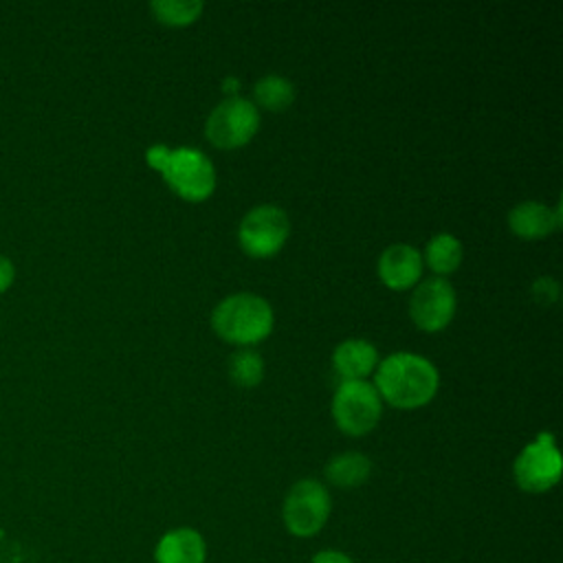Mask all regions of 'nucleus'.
Listing matches in <instances>:
<instances>
[{
    "label": "nucleus",
    "mask_w": 563,
    "mask_h": 563,
    "mask_svg": "<svg viewBox=\"0 0 563 563\" xmlns=\"http://www.w3.org/2000/svg\"><path fill=\"white\" fill-rule=\"evenodd\" d=\"M424 262L438 277L453 273L462 262V242L451 233H435L424 246Z\"/></svg>",
    "instance_id": "obj_15"
},
{
    "label": "nucleus",
    "mask_w": 563,
    "mask_h": 563,
    "mask_svg": "<svg viewBox=\"0 0 563 563\" xmlns=\"http://www.w3.org/2000/svg\"><path fill=\"white\" fill-rule=\"evenodd\" d=\"M260 125V110L253 101L231 95L222 99L207 117L205 134L216 147H240L251 141Z\"/></svg>",
    "instance_id": "obj_6"
},
{
    "label": "nucleus",
    "mask_w": 563,
    "mask_h": 563,
    "mask_svg": "<svg viewBox=\"0 0 563 563\" xmlns=\"http://www.w3.org/2000/svg\"><path fill=\"white\" fill-rule=\"evenodd\" d=\"M515 482L526 493H545L561 477V453L550 433L526 444L512 464Z\"/></svg>",
    "instance_id": "obj_8"
},
{
    "label": "nucleus",
    "mask_w": 563,
    "mask_h": 563,
    "mask_svg": "<svg viewBox=\"0 0 563 563\" xmlns=\"http://www.w3.org/2000/svg\"><path fill=\"white\" fill-rule=\"evenodd\" d=\"M147 163L156 167L167 185L185 200H205L216 187L213 163L200 150L154 145L147 150Z\"/></svg>",
    "instance_id": "obj_3"
},
{
    "label": "nucleus",
    "mask_w": 563,
    "mask_h": 563,
    "mask_svg": "<svg viewBox=\"0 0 563 563\" xmlns=\"http://www.w3.org/2000/svg\"><path fill=\"white\" fill-rule=\"evenodd\" d=\"M332 510V499L328 488L317 479H299L290 486L282 517L290 534L308 539L314 537L328 521Z\"/></svg>",
    "instance_id": "obj_4"
},
{
    "label": "nucleus",
    "mask_w": 563,
    "mask_h": 563,
    "mask_svg": "<svg viewBox=\"0 0 563 563\" xmlns=\"http://www.w3.org/2000/svg\"><path fill=\"white\" fill-rule=\"evenodd\" d=\"M372 473V460L361 451H345L325 464V479L339 488L361 486Z\"/></svg>",
    "instance_id": "obj_14"
},
{
    "label": "nucleus",
    "mask_w": 563,
    "mask_h": 563,
    "mask_svg": "<svg viewBox=\"0 0 563 563\" xmlns=\"http://www.w3.org/2000/svg\"><path fill=\"white\" fill-rule=\"evenodd\" d=\"M253 95L257 106L266 110H286L295 99V86L290 79L271 73L255 81Z\"/></svg>",
    "instance_id": "obj_16"
},
{
    "label": "nucleus",
    "mask_w": 563,
    "mask_h": 563,
    "mask_svg": "<svg viewBox=\"0 0 563 563\" xmlns=\"http://www.w3.org/2000/svg\"><path fill=\"white\" fill-rule=\"evenodd\" d=\"M561 224L559 205L552 209L537 200H523L515 205L508 213V227L515 235L526 240H537L552 233Z\"/></svg>",
    "instance_id": "obj_11"
},
{
    "label": "nucleus",
    "mask_w": 563,
    "mask_h": 563,
    "mask_svg": "<svg viewBox=\"0 0 563 563\" xmlns=\"http://www.w3.org/2000/svg\"><path fill=\"white\" fill-rule=\"evenodd\" d=\"M207 543L194 528H174L161 537L154 550L156 563H205Z\"/></svg>",
    "instance_id": "obj_12"
},
{
    "label": "nucleus",
    "mask_w": 563,
    "mask_h": 563,
    "mask_svg": "<svg viewBox=\"0 0 563 563\" xmlns=\"http://www.w3.org/2000/svg\"><path fill=\"white\" fill-rule=\"evenodd\" d=\"M150 9L158 22H165L169 26H183L194 22L200 15L202 2L200 0H152Z\"/></svg>",
    "instance_id": "obj_18"
},
{
    "label": "nucleus",
    "mask_w": 563,
    "mask_h": 563,
    "mask_svg": "<svg viewBox=\"0 0 563 563\" xmlns=\"http://www.w3.org/2000/svg\"><path fill=\"white\" fill-rule=\"evenodd\" d=\"M310 563H354L352 556H347L345 552L341 550H319Z\"/></svg>",
    "instance_id": "obj_19"
},
{
    "label": "nucleus",
    "mask_w": 563,
    "mask_h": 563,
    "mask_svg": "<svg viewBox=\"0 0 563 563\" xmlns=\"http://www.w3.org/2000/svg\"><path fill=\"white\" fill-rule=\"evenodd\" d=\"M211 325L220 339L249 347L271 334L273 308L255 292H233L213 308Z\"/></svg>",
    "instance_id": "obj_2"
},
{
    "label": "nucleus",
    "mask_w": 563,
    "mask_h": 563,
    "mask_svg": "<svg viewBox=\"0 0 563 563\" xmlns=\"http://www.w3.org/2000/svg\"><path fill=\"white\" fill-rule=\"evenodd\" d=\"M455 312V290L444 277H427L416 284L409 299V314L420 330H442Z\"/></svg>",
    "instance_id": "obj_9"
},
{
    "label": "nucleus",
    "mask_w": 563,
    "mask_h": 563,
    "mask_svg": "<svg viewBox=\"0 0 563 563\" xmlns=\"http://www.w3.org/2000/svg\"><path fill=\"white\" fill-rule=\"evenodd\" d=\"M290 231L288 216L277 205H257L244 213L238 227V240L244 253L251 257L275 255Z\"/></svg>",
    "instance_id": "obj_7"
},
{
    "label": "nucleus",
    "mask_w": 563,
    "mask_h": 563,
    "mask_svg": "<svg viewBox=\"0 0 563 563\" xmlns=\"http://www.w3.org/2000/svg\"><path fill=\"white\" fill-rule=\"evenodd\" d=\"M383 398L367 380H341L332 396V418L347 435L372 431L380 418Z\"/></svg>",
    "instance_id": "obj_5"
},
{
    "label": "nucleus",
    "mask_w": 563,
    "mask_h": 563,
    "mask_svg": "<svg viewBox=\"0 0 563 563\" xmlns=\"http://www.w3.org/2000/svg\"><path fill=\"white\" fill-rule=\"evenodd\" d=\"M378 352L365 339H345L334 347L332 365L341 380H365L376 367Z\"/></svg>",
    "instance_id": "obj_13"
},
{
    "label": "nucleus",
    "mask_w": 563,
    "mask_h": 563,
    "mask_svg": "<svg viewBox=\"0 0 563 563\" xmlns=\"http://www.w3.org/2000/svg\"><path fill=\"white\" fill-rule=\"evenodd\" d=\"M13 277H15L13 262L9 257L0 255V292H4L13 284Z\"/></svg>",
    "instance_id": "obj_20"
},
{
    "label": "nucleus",
    "mask_w": 563,
    "mask_h": 563,
    "mask_svg": "<svg viewBox=\"0 0 563 563\" xmlns=\"http://www.w3.org/2000/svg\"><path fill=\"white\" fill-rule=\"evenodd\" d=\"M378 275L385 286L394 290L411 288L422 275V253L405 242L387 246L378 257Z\"/></svg>",
    "instance_id": "obj_10"
},
{
    "label": "nucleus",
    "mask_w": 563,
    "mask_h": 563,
    "mask_svg": "<svg viewBox=\"0 0 563 563\" xmlns=\"http://www.w3.org/2000/svg\"><path fill=\"white\" fill-rule=\"evenodd\" d=\"M229 376L240 387H255L264 376V358L257 350L240 347L229 356Z\"/></svg>",
    "instance_id": "obj_17"
},
{
    "label": "nucleus",
    "mask_w": 563,
    "mask_h": 563,
    "mask_svg": "<svg viewBox=\"0 0 563 563\" xmlns=\"http://www.w3.org/2000/svg\"><path fill=\"white\" fill-rule=\"evenodd\" d=\"M435 365L411 352H394L376 367L374 387L380 398L398 409H416L427 405L438 391Z\"/></svg>",
    "instance_id": "obj_1"
}]
</instances>
